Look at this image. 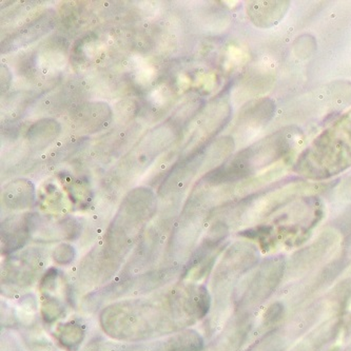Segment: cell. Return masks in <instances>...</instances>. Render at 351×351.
I'll return each mask as SVG.
<instances>
[{
  "label": "cell",
  "mask_w": 351,
  "mask_h": 351,
  "mask_svg": "<svg viewBox=\"0 0 351 351\" xmlns=\"http://www.w3.org/2000/svg\"><path fill=\"white\" fill-rule=\"evenodd\" d=\"M349 167H351V110L304 151L294 170L311 180H325Z\"/></svg>",
  "instance_id": "1"
},
{
  "label": "cell",
  "mask_w": 351,
  "mask_h": 351,
  "mask_svg": "<svg viewBox=\"0 0 351 351\" xmlns=\"http://www.w3.org/2000/svg\"><path fill=\"white\" fill-rule=\"evenodd\" d=\"M286 266L285 258L282 256L265 260L247 284L243 299L245 304L254 306L266 301L283 280Z\"/></svg>",
  "instance_id": "2"
},
{
  "label": "cell",
  "mask_w": 351,
  "mask_h": 351,
  "mask_svg": "<svg viewBox=\"0 0 351 351\" xmlns=\"http://www.w3.org/2000/svg\"><path fill=\"white\" fill-rule=\"evenodd\" d=\"M338 243V237L333 232L322 234L313 244L297 251L290 258L289 263L286 266V274L290 278H298L304 276L307 272L315 269L319 263L324 261L330 249Z\"/></svg>",
  "instance_id": "3"
},
{
  "label": "cell",
  "mask_w": 351,
  "mask_h": 351,
  "mask_svg": "<svg viewBox=\"0 0 351 351\" xmlns=\"http://www.w3.org/2000/svg\"><path fill=\"white\" fill-rule=\"evenodd\" d=\"M112 110L106 103H87L75 108L71 121L82 133H95L107 128L111 123Z\"/></svg>",
  "instance_id": "4"
},
{
  "label": "cell",
  "mask_w": 351,
  "mask_h": 351,
  "mask_svg": "<svg viewBox=\"0 0 351 351\" xmlns=\"http://www.w3.org/2000/svg\"><path fill=\"white\" fill-rule=\"evenodd\" d=\"M54 14V12L49 10L48 12H45L36 19H33L31 23H25L23 27L5 40V44L3 45L5 52L32 44L37 39L50 32L56 23Z\"/></svg>",
  "instance_id": "5"
},
{
  "label": "cell",
  "mask_w": 351,
  "mask_h": 351,
  "mask_svg": "<svg viewBox=\"0 0 351 351\" xmlns=\"http://www.w3.org/2000/svg\"><path fill=\"white\" fill-rule=\"evenodd\" d=\"M289 5V1H256L249 3L247 11L254 25L268 27L283 19Z\"/></svg>",
  "instance_id": "6"
},
{
  "label": "cell",
  "mask_w": 351,
  "mask_h": 351,
  "mask_svg": "<svg viewBox=\"0 0 351 351\" xmlns=\"http://www.w3.org/2000/svg\"><path fill=\"white\" fill-rule=\"evenodd\" d=\"M34 187L31 182L25 180H15L5 187L3 199L11 209H25L31 207L34 202Z\"/></svg>",
  "instance_id": "7"
},
{
  "label": "cell",
  "mask_w": 351,
  "mask_h": 351,
  "mask_svg": "<svg viewBox=\"0 0 351 351\" xmlns=\"http://www.w3.org/2000/svg\"><path fill=\"white\" fill-rule=\"evenodd\" d=\"M62 127L58 121L53 119H44L30 125L27 130V142L35 148L48 146L60 135Z\"/></svg>",
  "instance_id": "8"
},
{
  "label": "cell",
  "mask_w": 351,
  "mask_h": 351,
  "mask_svg": "<svg viewBox=\"0 0 351 351\" xmlns=\"http://www.w3.org/2000/svg\"><path fill=\"white\" fill-rule=\"evenodd\" d=\"M285 307L280 302H276L268 307L264 315V324L266 327L274 326L283 317Z\"/></svg>",
  "instance_id": "9"
}]
</instances>
